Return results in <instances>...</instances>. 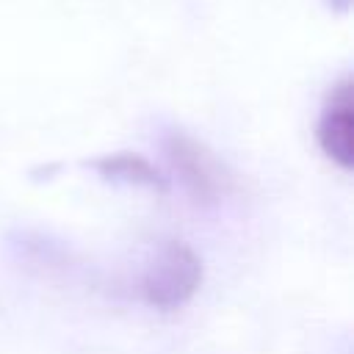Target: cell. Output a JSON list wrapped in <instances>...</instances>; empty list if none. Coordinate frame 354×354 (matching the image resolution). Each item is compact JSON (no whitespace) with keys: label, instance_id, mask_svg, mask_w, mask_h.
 Here are the masks:
<instances>
[{"label":"cell","instance_id":"1","mask_svg":"<svg viewBox=\"0 0 354 354\" xmlns=\"http://www.w3.org/2000/svg\"><path fill=\"white\" fill-rule=\"evenodd\" d=\"M160 147L169 163V174L180 183L191 202L202 207L221 205L238 188L235 174L227 169V163L196 136L171 127L163 133Z\"/></svg>","mask_w":354,"mask_h":354},{"label":"cell","instance_id":"2","mask_svg":"<svg viewBox=\"0 0 354 354\" xmlns=\"http://www.w3.org/2000/svg\"><path fill=\"white\" fill-rule=\"evenodd\" d=\"M202 257L185 241H163L155 257L141 271L136 290L147 307L158 313H174L196 296V290L202 288Z\"/></svg>","mask_w":354,"mask_h":354},{"label":"cell","instance_id":"3","mask_svg":"<svg viewBox=\"0 0 354 354\" xmlns=\"http://www.w3.org/2000/svg\"><path fill=\"white\" fill-rule=\"evenodd\" d=\"M315 138L321 152L343 171L351 169L354 163V88L351 77H340L318 116Z\"/></svg>","mask_w":354,"mask_h":354},{"label":"cell","instance_id":"4","mask_svg":"<svg viewBox=\"0 0 354 354\" xmlns=\"http://www.w3.org/2000/svg\"><path fill=\"white\" fill-rule=\"evenodd\" d=\"M91 169L111 183H124V185H136V188H149L155 194H166L169 191V177L141 152H108L91 160Z\"/></svg>","mask_w":354,"mask_h":354},{"label":"cell","instance_id":"5","mask_svg":"<svg viewBox=\"0 0 354 354\" xmlns=\"http://www.w3.org/2000/svg\"><path fill=\"white\" fill-rule=\"evenodd\" d=\"M329 6H332L335 11H348V6H351V0H329Z\"/></svg>","mask_w":354,"mask_h":354}]
</instances>
